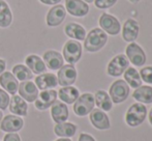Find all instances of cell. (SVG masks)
I'll use <instances>...</instances> for the list:
<instances>
[{
  "instance_id": "obj_1",
  "label": "cell",
  "mask_w": 152,
  "mask_h": 141,
  "mask_svg": "<svg viewBox=\"0 0 152 141\" xmlns=\"http://www.w3.org/2000/svg\"><path fill=\"white\" fill-rule=\"evenodd\" d=\"M108 40V35L102 29L94 28L85 37L84 47L88 52H96L99 51Z\"/></svg>"
},
{
  "instance_id": "obj_2",
  "label": "cell",
  "mask_w": 152,
  "mask_h": 141,
  "mask_svg": "<svg viewBox=\"0 0 152 141\" xmlns=\"http://www.w3.org/2000/svg\"><path fill=\"white\" fill-rule=\"evenodd\" d=\"M147 115V108L143 104H132L125 115V121L130 127L140 126L145 120Z\"/></svg>"
},
{
  "instance_id": "obj_3",
  "label": "cell",
  "mask_w": 152,
  "mask_h": 141,
  "mask_svg": "<svg viewBox=\"0 0 152 141\" xmlns=\"http://www.w3.org/2000/svg\"><path fill=\"white\" fill-rule=\"evenodd\" d=\"M110 98L113 103L119 104L124 102L129 95V86L124 80H117L110 87Z\"/></svg>"
},
{
  "instance_id": "obj_4",
  "label": "cell",
  "mask_w": 152,
  "mask_h": 141,
  "mask_svg": "<svg viewBox=\"0 0 152 141\" xmlns=\"http://www.w3.org/2000/svg\"><path fill=\"white\" fill-rule=\"evenodd\" d=\"M94 104V97L91 93H83L75 102L74 111L78 116H85L93 110Z\"/></svg>"
},
{
  "instance_id": "obj_5",
  "label": "cell",
  "mask_w": 152,
  "mask_h": 141,
  "mask_svg": "<svg viewBox=\"0 0 152 141\" xmlns=\"http://www.w3.org/2000/svg\"><path fill=\"white\" fill-rule=\"evenodd\" d=\"M64 59L69 65H75L80 60L82 56V46L77 40H67L63 47Z\"/></svg>"
},
{
  "instance_id": "obj_6",
  "label": "cell",
  "mask_w": 152,
  "mask_h": 141,
  "mask_svg": "<svg viewBox=\"0 0 152 141\" xmlns=\"http://www.w3.org/2000/svg\"><path fill=\"white\" fill-rule=\"evenodd\" d=\"M126 55L130 62L136 67H142L146 62V54L136 43H130L126 47Z\"/></svg>"
},
{
  "instance_id": "obj_7",
  "label": "cell",
  "mask_w": 152,
  "mask_h": 141,
  "mask_svg": "<svg viewBox=\"0 0 152 141\" xmlns=\"http://www.w3.org/2000/svg\"><path fill=\"white\" fill-rule=\"evenodd\" d=\"M128 68V59L125 55L119 54L115 56L108 65V74L112 77H119Z\"/></svg>"
},
{
  "instance_id": "obj_8",
  "label": "cell",
  "mask_w": 152,
  "mask_h": 141,
  "mask_svg": "<svg viewBox=\"0 0 152 141\" xmlns=\"http://www.w3.org/2000/svg\"><path fill=\"white\" fill-rule=\"evenodd\" d=\"M77 79V70L72 65H65L58 70L57 75V80H58L59 85L61 86H70L76 82Z\"/></svg>"
},
{
  "instance_id": "obj_9",
  "label": "cell",
  "mask_w": 152,
  "mask_h": 141,
  "mask_svg": "<svg viewBox=\"0 0 152 141\" xmlns=\"http://www.w3.org/2000/svg\"><path fill=\"white\" fill-rule=\"evenodd\" d=\"M99 25L102 30L111 35H117L120 32V23L114 16H111L109 14H102L99 18Z\"/></svg>"
},
{
  "instance_id": "obj_10",
  "label": "cell",
  "mask_w": 152,
  "mask_h": 141,
  "mask_svg": "<svg viewBox=\"0 0 152 141\" xmlns=\"http://www.w3.org/2000/svg\"><path fill=\"white\" fill-rule=\"evenodd\" d=\"M56 99L57 91L53 90V89H47V90H42L39 93L37 99L34 101V105L38 110H46L56 102Z\"/></svg>"
},
{
  "instance_id": "obj_11",
  "label": "cell",
  "mask_w": 152,
  "mask_h": 141,
  "mask_svg": "<svg viewBox=\"0 0 152 141\" xmlns=\"http://www.w3.org/2000/svg\"><path fill=\"white\" fill-rule=\"evenodd\" d=\"M66 16V10L64 8L63 5L61 4H57V5L53 6L50 10L48 12L47 15V24L48 26L51 27H56L60 25L64 21Z\"/></svg>"
},
{
  "instance_id": "obj_12",
  "label": "cell",
  "mask_w": 152,
  "mask_h": 141,
  "mask_svg": "<svg viewBox=\"0 0 152 141\" xmlns=\"http://www.w3.org/2000/svg\"><path fill=\"white\" fill-rule=\"evenodd\" d=\"M18 90L20 93V97L29 103L34 102L38 97V88L31 81H23L19 85Z\"/></svg>"
},
{
  "instance_id": "obj_13",
  "label": "cell",
  "mask_w": 152,
  "mask_h": 141,
  "mask_svg": "<svg viewBox=\"0 0 152 141\" xmlns=\"http://www.w3.org/2000/svg\"><path fill=\"white\" fill-rule=\"evenodd\" d=\"M65 7L75 17H84L89 12L88 4L83 0H65Z\"/></svg>"
},
{
  "instance_id": "obj_14",
  "label": "cell",
  "mask_w": 152,
  "mask_h": 141,
  "mask_svg": "<svg viewBox=\"0 0 152 141\" xmlns=\"http://www.w3.org/2000/svg\"><path fill=\"white\" fill-rule=\"evenodd\" d=\"M23 125H24V121L21 117L16 116V115H7L1 121L0 128L4 132L14 133V132L20 131L23 128Z\"/></svg>"
},
{
  "instance_id": "obj_15",
  "label": "cell",
  "mask_w": 152,
  "mask_h": 141,
  "mask_svg": "<svg viewBox=\"0 0 152 141\" xmlns=\"http://www.w3.org/2000/svg\"><path fill=\"white\" fill-rule=\"evenodd\" d=\"M139 35V24L134 19H128L125 21L122 28V37L125 42L132 43L137 40Z\"/></svg>"
},
{
  "instance_id": "obj_16",
  "label": "cell",
  "mask_w": 152,
  "mask_h": 141,
  "mask_svg": "<svg viewBox=\"0 0 152 141\" xmlns=\"http://www.w3.org/2000/svg\"><path fill=\"white\" fill-rule=\"evenodd\" d=\"M90 121L93 127L98 130H107L110 128V120L108 115L99 109H94L91 111Z\"/></svg>"
},
{
  "instance_id": "obj_17",
  "label": "cell",
  "mask_w": 152,
  "mask_h": 141,
  "mask_svg": "<svg viewBox=\"0 0 152 141\" xmlns=\"http://www.w3.org/2000/svg\"><path fill=\"white\" fill-rule=\"evenodd\" d=\"M44 62L50 70H59L63 65V57L59 52L49 50L44 54Z\"/></svg>"
},
{
  "instance_id": "obj_18",
  "label": "cell",
  "mask_w": 152,
  "mask_h": 141,
  "mask_svg": "<svg viewBox=\"0 0 152 141\" xmlns=\"http://www.w3.org/2000/svg\"><path fill=\"white\" fill-rule=\"evenodd\" d=\"M0 84L10 95H15L18 91L19 85L17 78L10 72H3L0 76Z\"/></svg>"
},
{
  "instance_id": "obj_19",
  "label": "cell",
  "mask_w": 152,
  "mask_h": 141,
  "mask_svg": "<svg viewBox=\"0 0 152 141\" xmlns=\"http://www.w3.org/2000/svg\"><path fill=\"white\" fill-rule=\"evenodd\" d=\"M35 85L38 89L47 90V89L54 88L58 85L57 77L54 74H42L35 78Z\"/></svg>"
},
{
  "instance_id": "obj_20",
  "label": "cell",
  "mask_w": 152,
  "mask_h": 141,
  "mask_svg": "<svg viewBox=\"0 0 152 141\" xmlns=\"http://www.w3.org/2000/svg\"><path fill=\"white\" fill-rule=\"evenodd\" d=\"M51 115L55 123H64L68 118V109L67 106L61 102H55L51 106Z\"/></svg>"
},
{
  "instance_id": "obj_21",
  "label": "cell",
  "mask_w": 152,
  "mask_h": 141,
  "mask_svg": "<svg viewBox=\"0 0 152 141\" xmlns=\"http://www.w3.org/2000/svg\"><path fill=\"white\" fill-rule=\"evenodd\" d=\"M25 62L26 65L29 70H31L34 74H42V73L46 72L47 67L45 65V62L42 61V59L40 58L37 55L31 54L29 56L26 57L25 59Z\"/></svg>"
},
{
  "instance_id": "obj_22",
  "label": "cell",
  "mask_w": 152,
  "mask_h": 141,
  "mask_svg": "<svg viewBox=\"0 0 152 141\" xmlns=\"http://www.w3.org/2000/svg\"><path fill=\"white\" fill-rule=\"evenodd\" d=\"M10 110L14 114L25 116V115H27L28 106H27V103L25 102V100H23L19 95H14L10 102Z\"/></svg>"
},
{
  "instance_id": "obj_23",
  "label": "cell",
  "mask_w": 152,
  "mask_h": 141,
  "mask_svg": "<svg viewBox=\"0 0 152 141\" xmlns=\"http://www.w3.org/2000/svg\"><path fill=\"white\" fill-rule=\"evenodd\" d=\"M59 95V99L61 101H63L66 104H72L77 101V99L79 98L80 93L79 90L74 86H64L61 89H59V93H57Z\"/></svg>"
},
{
  "instance_id": "obj_24",
  "label": "cell",
  "mask_w": 152,
  "mask_h": 141,
  "mask_svg": "<svg viewBox=\"0 0 152 141\" xmlns=\"http://www.w3.org/2000/svg\"><path fill=\"white\" fill-rule=\"evenodd\" d=\"M132 97L140 103L150 104L152 103V87L147 85L138 87L132 93Z\"/></svg>"
},
{
  "instance_id": "obj_25",
  "label": "cell",
  "mask_w": 152,
  "mask_h": 141,
  "mask_svg": "<svg viewBox=\"0 0 152 141\" xmlns=\"http://www.w3.org/2000/svg\"><path fill=\"white\" fill-rule=\"evenodd\" d=\"M65 35L72 38L78 40H84L86 37V31L81 25L77 24V23H69L65 26L64 28Z\"/></svg>"
},
{
  "instance_id": "obj_26",
  "label": "cell",
  "mask_w": 152,
  "mask_h": 141,
  "mask_svg": "<svg viewBox=\"0 0 152 141\" xmlns=\"http://www.w3.org/2000/svg\"><path fill=\"white\" fill-rule=\"evenodd\" d=\"M55 134L59 137H72L77 132V126L70 123H57L54 128Z\"/></svg>"
},
{
  "instance_id": "obj_27",
  "label": "cell",
  "mask_w": 152,
  "mask_h": 141,
  "mask_svg": "<svg viewBox=\"0 0 152 141\" xmlns=\"http://www.w3.org/2000/svg\"><path fill=\"white\" fill-rule=\"evenodd\" d=\"M124 79H125V82H127L129 86L134 89L142 86V79H141L140 73L134 68H127L125 70Z\"/></svg>"
},
{
  "instance_id": "obj_28",
  "label": "cell",
  "mask_w": 152,
  "mask_h": 141,
  "mask_svg": "<svg viewBox=\"0 0 152 141\" xmlns=\"http://www.w3.org/2000/svg\"><path fill=\"white\" fill-rule=\"evenodd\" d=\"M12 15L8 4L4 0H0V27L5 28L12 24Z\"/></svg>"
},
{
  "instance_id": "obj_29",
  "label": "cell",
  "mask_w": 152,
  "mask_h": 141,
  "mask_svg": "<svg viewBox=\"0 0 152 141\" xmlns=\"http://www.w3.org/2000/svg\"><path fill=\"white\" fill-rule=\"evenodd\" d=\"M94 102L104 111H110L112 109V100H111L110 95L104 90L96 91L95 95H94Z\"/></svg>"
},
{
  "instance_id": "obj_30",
  "label": "cell",
  "mask_w": 152,
  "mask_h": 141,
  "mask_svg": "<svg viewBox=\"0 0 152 141\" xmlns=\"http://www.w3.org/2000/svg\"><path fill=\"white\" fill-rule=\"evenodd\" d=\"M12 75L20 81H28L33 78L32 72L23 65H17L12 68Z\"/></svg>"
},
{
  "instance_id": "obj_31",
  "label": "cell",
  "mask_w": 152,
  "mask_h": 141,
  "mask_svg": "<svg viewBox=\"0 0 152 141\" xmlns=\"http://www.w3.org/2000/svg\"><path fill=\"white\" fill-rule=\"evenodd\" d=\"M140 76L143 81H145L148 84H152V67L143 68L140 70Z\"/></svg>"
},
{
  "instance_id": "obj_32",
  "label": "cell",
  "mask_w": 152,
  "mask_h": 141,
  "mask_svg": "<svg viewBox=\"0 0 152 141\" xmlns=\"http://www.w3.org/2000/svg\"><path fill=\"white\" fill-rule=\"evenodd\" d=\"M116 2H117V0H94L95 6L97 8H100V10L112 7L113 5H115Z\"/></svg>"
},
{
  "instance_id": "obj_33",
  "label": "cell",
  "mask_w": 152,
  "mask_h": 141,
  "mask_svg": "<svg viewBox=\"0 0 152 141\" xmlns=\"http://www.w3.org/2000/svg\"><path fill=\"white\" fill-rule=\"evenodd\" d=\"M8 105H10V95L6 91L0 88V109L5 110Z\"/></svg>"
},
{
  "instance_id": "obj_34",
  "label": "cell",
  "mask_w": 152,
  "mask_h": 141,
  "mask_svg": "<svg viewBox=\"0 0 152 141\" xmlns=\"http://www.w3.org/2000/svg\"><path fill=\"white\" fill-rule=\"evenodd\" d=\"M3 141H21V138L16 133H8L4 136Z\"/></svg>"
},
{
  "instance_id": "obj_35",
  "label": "cell",
  "mask_w": 152,
  "mask_h": 141,
  "mask_svg": "<svg viewBox=\"0 0 152 141\" xmlns=\"http://www.w3.org/2000/svg\"><path fill=\"white\" fill-rule=\"evenodd\" d=\"M79 141H95L93 137L89 134H85V133H82L79 137Z\"/></svg>"
},
{
  "instance_id": "obj_36",
  "label": "cell",
  "mask_w": 152,
  "mask_h": 141,
  "mask_svg": "<svg viewBox=\"0 0 152 141\" xmlns=\"http://www.w3.org/2000/svg\"><path fill=\"white\" fill-rule=\"evenodd\" d=\"M39 1L47 5H55V4H58L61 0H39Z\"/></svg>"
},
{
  "instance_id": "obj_37",
  "label": "cell",
  "mask_w": 152,
  "mask_h": 141,
  "mask_svg": "<svg viewBox=\"0 0 152 141\" xmlns=\"http://www.w3.org/2000/svg\"><path fill=\"white\" fill-rule=\"evenodd\" d=\"M6 68V63L5 61L3 60V59H0V75L2 74V73L4 72V70H5Z\"/></svg>"
},
{
  "instance_id": "obj_38",
  "label": "cell",
  "mask_w": 152,
  "mask_h": 141,
  "mask_svg": "<svg viewBox=\"0 0 152 141\" xmlns=\"http://www.w3.org/2000/svg\"><path fill=\"white\" fill-rule=\"evenodd\" d=\"M149 123H150L152 126V108H151L150 112H149Z\"/></svg>"
},
{
  "instance_id": "obj_39",
  "label": "cell",
  "mask_w": 152,
  "mask_h": 141,
  "mask_svg": "<svg viewBox=\"0 0 152 141\" xmlns=\"http://www.w3.org/2000/svg\"><path fill=\"white\" fill-rule=\"evenodd\" d=\"M56 141H72V140L67 139V138H65V139H58V140H56Z\"/></svg>"
},
{
  "instance_id": "obj_40",
  "label": "cell",
  "mask_w": 152,
  "mask_h": 141,
  "mask_svg": "<svg viewBox=\"0 0 152 141\" xmlns=\"http://www.w3.org/2000/svg\"><path fill=\"white\" fill-rule=\"evenodd\" d=\"M129 1L132 2V3H137V2H139L140 0H129Z\"/></svg>"
},
{
  "instance_id": "obj_41",
  "label": "cell",
  "mask_w": 152,
  "mask_h": 141,
  "mask_svg": "<svg viewBox=\"0 0 152 141\" xmlns=\"http://www.w3.org/2000/svg\"><path fill=\"white\" fill-rule=\"evenodd\" d=\"M83 1H85V2H88V3H91V2H93L94 0H83Z\"/></svg>"
},
{
  "instance_id": "obj_42",
  "label": "cell",
  "mask_w": 152,
  "mask_h": 141,
  "mask_svg": "<svg viewBox=\"0 0 152 141\" xmlns=\"http://www.w3.org/2000/svg\"><path fill=\"white\" fill-rule=\"evenodd\" d=\"M2 116H3V113L0 111V123H1V119H2Z\"/></svg>"
}]
</instances>
